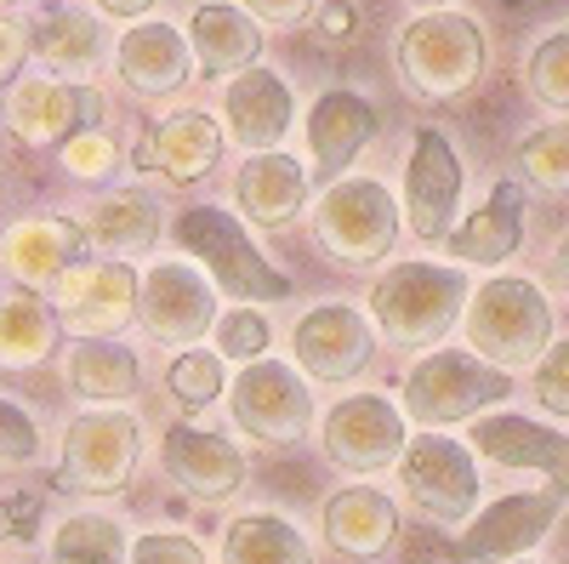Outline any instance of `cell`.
<instances>
[{"mask_svg":"<svg viewBox=\"0 0 569 564\" xmlns=\"http://www.w3.org/2000/svg\"><path fill=\"white\" fill-rule=\"evenodd\" d=\"M461 319H467V343H472L467 354H479L485 365L507 376L536 365L552 343V303L525 274H496L479 291H467Z\"/></svg>","mask_w":569,"mask_h":564,"instance_id":"obj_1","label":"cell"},{"mask_svg":"<svg viewBox=\"0 0 569 564\" xmlns=\"http://www.w3.org/2000/svg\"><path fill=\"white\" fill-rule=\"evenodd\" d=\"M171 234H177V246L194 251V263L217 279V291L233 297L240 308L291 297V274L262 257V246L251 240L246 222L233 211H222V206H182Z\"/></svg>","mask_w":569,"mask_h":564,"instance_id":"obj_2","label":"cell"},{"mask_svg":"<svg viewBox=\"0 0 569 564\" xmlns=\"http://www.w3.org/2000/svg\"><path fill=\"white\" fill-rule=\"evenodd\" d=\"M467 308V274L439 263H393L370 286V319L393 348L445 343Z\"/></svg>","mask_w":569,"mask_h":564,"instance_id":"obj_3","label":"cell"},{"mask_svg":"<svg viewBox=\"0 0 569 564\" xmlns=\"http://www.w3.org/2000/svg\"><path fill=\"white\" fill-rule=\"evenodd\" d=\"M485 58H490V46H485L479 18H467L456 7L421 12L399 34V75L427 103H450L461 91H472L485 75Z\"/></svg>","mask_w":569,"mask_h":564,"instance_id":"obj_4","label":"cell"},{"mask_svg":"<svg viewBox=\"0 0 569 564\" xmlns=\"http://www.w3.org/2000/svg\"><path fill=\"white\" fill-rule=\"evenodd\" d=\"M313 234L330 263L376 268L393 257L399 240V200L376 177H337L313 200Z\"/></svg>","mask_w":569,"mask_h":564,"instance_id":"obj_5","label":"cell"},{"mask_svg":"<svg viewBox=\"0 0 569 564\" xmlns=\"http://www.w3.org/2000/svg\"><path fill=\"white\" fill-rule=\"evenodd\" d=\"M501 399H512V376L461 348H433L405 370V416L421 422V428L472 422Z\"/></svg>","mask_w":569,"mask_h":564,"instance_id":"obj_6","label":"cell"},{"mask_svg":"<svg viewBox=\"0 0 569 564\" xmlns=\"http://www.w3.org/2000/svg\"><path fill=\"white\" fill-rule=\"evenodd\" d=\"M142 456V428L131 410H86L69 422L63 434V462H58V485L74 496H114L131 485Z\"/></svg>","mask_w":569,"mask_h":564,"instance_id":"obj_7","label":"cell"},{"mask_svg":"<svg viewBox=\"0 0 569 564\" xmlns=\"http://www.w3.org/2000/svg\"><path fill=\"white\" fill-rule=\"evenodd\" d=\"M228 416L233 428L262 439V445H291L313 428V388L297 365L284 359H251L228 383Z\"/></svg>","mask_w":569,"mask_h":564,"instance_id":"obj_8","label":"cell"},{"mask_svg":"<svg viewBox=\"0 0 569 564\" xmlns=\"http://www.w3.org/2000/svg\"><path fill=\"white\" fill-rule=\"evenodd\" d=\"M399 485L410 496V507H421L427 520L439 525H461L479 507V456H472L461 439L445 434H416L399 451Z\"/></svg>","mask_w":569,"mask_h":564,"instance_id":"obj_9","label":"cell"},{"mask_svg":"<svg viewBox=\"0 0 569 564\" xmlns=\"http://www.w3.org/2000/svg\"><path fill=\"white\" fill-rule=\"evenodd\" d=\"M461 182H467V166H461L456 144H450L439 126H421L410 137V160H405V206H399V222H410L416 240L439 246L445 234L456 228Z\"/></svg>","mask_w":569,"mask_h":564,"instance_id":"obj_10","label":"cell"},{"mask_svg":"<svg viewBox=\"0 0 569 564\" xmlns=\"http://www.w3.org/2000/svg\"><path fill=\"white\" fill-rule=\"evenodd\" d=\"M137 319L166 348H194L217 325V286L194 263H154L137 274Z\"/></svg>","mask_w":569,"mask_h":564,"instance_id":"obj_11","label":"cell"},{"mask_svg":"<svg viewBox=\"0 0 569 564\" xmlns=\"http://www.w3.org/2000/svg\"><path fill=\"white\" fill-rule=\"evenodd\" d=\"M52 308L58 325H69L74 337H114L137 319V268L131 263H74L69 274H58L52 286Z\"/></svg>","mask_w":569,"mask_h":564,"instance_id":"obj_12","label":"cell"},{"mask_svg":"<svg viewBox=\"0 0 569 564\" xmlns=\"http://www.w3.org/2000/svg\"><path fill=\"white\" fill-rule=\"evenodd\" d=\"M563 502H569L563 485L501 496V502H490L479 520H472V525L456 536L450 553H456L461 564H507V558H525L536 542H547V531L558 525Z\"/></svg>","mask_w":569,"mask_h":564,"instance_id":"obj_13","label":"cell"},{"mask_svg":"<svg viewBox=\"0 0 569 564\" xmlns=\"http://www.w3.org/2000/svg\"><path fill=\"white\" fill-rule=\"evenodd\" d=\"M405 416L382 399V394H353V399H337L319 422V445L325 456L348 467V474H376V467L399 462L405 451Z\"/></svg>","mask_w":569,"mask_h":564,"instance_id":"obj_14","label":"cell"},{"mask_svg":"<svg viewBox=\"0 0 569 564\" xmlns=\"http://www.w3.org/2000/svg\"><path fill=\"white\" fill-rule=\"evenodd\" d=\"M291 354L297 370H308L313 383H353L376 354V325L348 303H319L297 319Z\"/></svg>","mask_w":569,"mask_h":564,"instance_id":"obj_15","label":"cell"},{"mask_svg":"<svg viewBox=\"0 0 569 564\" xmlns=\"http://www.w3.org/2000/svg\"><path fill=\"white\" fill-rule=\"evenodd\" d=\"M103 98L91 86L74 80H18L12 86V103H7V126L12 137H23L29 149H52L63 137H74L80 126H103Z\"/></svg>","mask_w":569,"mask_h":564,"instance_id":"obj_16","label":"cell"},{"mask_svg":"<svg viewBox=\"0 0 569 564\" xmlns=\"http://www.w3.org/2000/svg\"><path fill=\"white\" fill-rule=\"evenodd\" d=\"M160 462L166 474L194 496V502H228L233 491L246 485V456L228 434H211V428H194V422H177L166 428V445H160Z\"/></svg>","mask_w":569,"mask_h":564,"instance_id":"obj_17","label":"cell"},{"mask_svg":"<svg viewBox=\"0 0 569 564\" xmlns=\"http://www.w3.org/2000/svg\"><path fill=\"white\" fill-rule=\"evenodd\" d=\"M222 115H228V137L251 155L279 149L297 126V91L284 86L273 69H240L222 91Z\"/></svg>","mask_w":569,"mask_h":564,"instance_id":"obj_18","label":"cell"},{"mask_svg":"<svg viewBox=\"0 0 569 564\" xmlns=\"http://www.w3.org/2000/svg\"><path fill=\"white\" fill-rule=\"evenodd\" d=\"M114 69L137 98H171L194 75V52L177 23H137L114 40Z\"/></svg>","mask_w":569,"mask_h":564,"instance_id":"obj_19","label":"cell"},{"mask_svg":"<svg viewBox=\"0 0 569 564\" xmlns=\"http://www.w3.org/2000/svg\"><path fill=\"white\" fill-rule=\"evenodd\" d=\"M472 456H490L501 467H541L552 485L569 491V434L558 428H541L530 416H472V434H467Z\"/></svg>","mask_w":569,"mask_h":564,"instance_id":"obj_20","label":"cell"},{"mask_svg":"<svg viewBox=\"0 0 569 564\" xmlns=\"http://www.w3.org/2000/svg\"><path fill=\"white\" fill-rule=\"evenodd\" d=\"M29 52L52 69V80H86L98 75L103 58H109V29L91 18V12H74V7H40L29 18Z\"/></svg>","mask_w":569,"mask_h":564,"instance_id":"obj_21","label":"cell"},{"mask_svg":"<svg viewBox=\"0 0 569 564\" xmlns=\"http://www.w3.org/2000/svg\"><path fill=\"white\" fill-rule=\"evenodd\" d=\"M439 246H445L461 268H496V263H507L518 246H525V182L501 177V182L490 188V200L472 211L461 228H450Z\"/></svg>","mask_w":569,"mask_h":564,"instance_id":"obj_22","label":"cell"},{"mask_svg":"<svg viewBox=\"0 0 569 564\" xmlns=\"http://www.w3.org/2000/svg\"><path fill=\"white\" fill-rule=\"evenodd\" d=\"M217 160H222V126L211 115H200V109L160 120L154 137H142V144L131 149V166L137 171H160L166 182H194Z\"/></svg>","mask_w":569,"mask_h":564,"instance_id":"obj_23","label":"cell"},{"mask_svg":"<svg viewBox=\"0 0 569 564\" xmlns=\"http://www.w3.org/2000/svg\"><path fill=\"white\" fill-rule=\"evenodd\" d=\"M86 234L74 217H29L18 228H7L0 240V263H7L29 291H46L58 274H69L74 263H86Z\"/></svg>","mask_w":569,"mask_h":564,"instance_id":"obj_24","label":"cell"},{"mask_svg":"<svg viewBox=\"0 0 569 564\" xmlns=\"http://www.w3.org/2000/svg\"><path fill=\"white\" fill-rule=\"evenodd\" d=\"M376 126H382V115H376L359 91H325V98H313V109H308V149L319 160V177L337 182L359 160V149L376 137Z\"/></svg>","mask_w":569,"mask_h":564,"instance_id":"obj_25","label":"cell"},{"mask_svg":"<svg viewBox=\"0 0 569 564\" xmlns=\"http://www.w3.org/2000/svg\"><path fill=\"white\" fill-rule=\"evenodd\" d=\"M233 200H240V217L257 228H284L297 222L308 206V171L302 160H291L284 149L251 155L240 166V182H233Z\"/></svg>","mask_w":569,"mask_h":564,"instance_id":"obj_26","label":"cell"},{"mask_svg":"<svg viewBox=\"0 0 569 564\" xmlns=\"http://www.w3.org/2000/svg\"><path fill=\"white\" fill-rule=\"evenodd\" d=\"M399 536V507L376 485H348L325 496V542L348 558H376Z\"/></svg>","mask_w":569,"mask_h":564,"instance_id":"obj_27","label":"cell"},{"mask_svg":"<svg viewBox=\"0 0 569 564\" xmlns=\"http://www.w3.org/2000/svg\"><path fill=\"white\" fill-rule=\"evenodd\" d=\"M182 40H188V52H194L200 75H240L262 52V29L240 7H228V0H206V7L188 12Z\"/></svg>","mask_w":569,"mask_h":564,"instance_id":"obj_28","label":"cell"},{"mask_svg":"<svg viewBox=\"0 0 569 564\" xmlns=\"http://www.w3.org/2000/svg\"><path fill=\"white\" fill-rule=\"evenodd\" d=\"M63 370H69V388L91 405H126L142 394V365L114 337H80Z\"/></svg>","mask_w":569,"mask_h":564,"instance_id":"obj_29","label":"cell"},{"mask_svg":"<svg viewBox=\"0 0 569 564\" xmlns=\"http://www.w3.org/2000/svg\"><path fill=\"white\" fill-rule=\"evenodd\" d=\"M80 234L91 251H114V257L149 251L160 240V206L149 195H137V188H120V195H103L98 206H86Z\"/></svg>","mask_w":569,"mask_h":564,"instance_id":"obj_30","label":"cell"},{"mask_svg":"<svg viewBox=\"0 0 569 564\" xmlns=\"http://www.w3.org/2000/svg\"><path fill=\"white\" fill-rule=\"evenodd\" d=\"M222 564H313L302 531L279 513H240L222 531Z\"/></svg>","mask_w":569,"mask_h":564,"instance_id":"obj_31","label":"cell"},{"mask_svg":"<svg viewBox=\"0 0 569 564\" xmlns=\"http://www.w3.org/2000/svg\"><path fill=\"white\" fill-rule=\"evenodd\" d=\"M58 314L46 308V297L34 291H12L7 303H0V365L7 370H29L40 365L46 354L58 348Z\"/></svg>","mask_w":569,"mask_h":564,"instance_id":"obj_32","label":"cell"},{"mask_svg":"<svg viewBox=\"0 0 569 564\" xmlns=\"http://www.w3.org/2000/svg\"><path fill=\"white\" fill-rule=\"evenodd\" d=\"M126 525L103 520V513H74L52 536V564H126Z\"/></svg>","mask_w":569,"mask_h":564,"instance_id":"obj_33","label":"cell"},{"mask_svg":"<svg viewBox=\"0 0 569 564\" xmlns=\"http://www.w3.org/2000/svg\"><path fill=\"white\" fill-rule=\"evenodd\" d=\"M518 177L547 188V195H569V120H552L541 131H530L518 144Z\"/></svg>","mask_w":569,"mask_h":564,"instance_id":"obj_34","label":"cell"},{"mask_svg":"<svg viewBox=\"0 0 569 564\" xmlns=\"http://www.w3.org/2000/svg\"><path fill=\"white\" fill-rule=\"evenodd\" d=\"M166 388H171V399H177L182 410H206V405L222 399L228 370H222V359L206 354V348H182V354L171 359V370H166Z\"/></svg>","mask_w":569,"mask_h":564,"instance_id":"obj_35","label":"cell"},{"mask_svg":"<svg viewBox=\"0 0 569 564\" xmlns=\"http://www.w3.org/2000/svg\"><path fill=\"white\" fill-rule=\"evenodd\" d=\"M525 86H530V98L547 103V109H569V29L547 34L530 63H525Z\"/></svg>","mask_w":569,"mask_h":564,"instance_id":"obj_36","label":"cell"},{"mask_svg":"<svg viewBox=\"0 0 569 564\" xmlns=\"http://www.w3.org/2000/svg\"><path fill=\"white\" fill-rule=\"evenodd\" d=\"M211 332H217V359H233V365L262 359V354H268V343H273L268 319H262L257 308H228V314H217Z\"/></svg>","mask_w":569,"mask_h":564,"instance_id":"obj_37","label":"cell"},{"mask_svg":"<svg viewBox=\"0 0 569 564\" xmlns=\"http://www.w3.org/2000/svg\"><path fill=\"white\" fill-rule=\"evenodd\" d=\"M58 149H63L69 177H86V182H98V177H109L120 166V144H114L103 126H80L74 137H63Z\"/></svg>","mask_w":569,"mask_h":564,"instance_id":"obj_38","label":"cell"},{"mask_svg":"<svg viewBox=\"0 0 569 564\" xmlns=\"http://www.w3.org/2000/svg\"><path fill=\"white\" fill-rule=\"evenodd\" d=\"M530 388H536V405H541L547 416L569 422V337H563V343H547V354L536 359Z\"/></svg>","mask_w":569,"mask_h":564,"instance_id":"obj_39","label":"cell"},{"mask_svg":"<svg viewBox=\"0 0 569 564\" xmlns=\"http://www.w3.org/2000/svg\"><path fill=\"white\" fill-rule=\"evenodd\" d=\"M40 456V428L34 416L12 399H0V474H12V467H29Z\"/></svg>","mask_w":569,"mask_h":564,"instance_id":"obj_40","label":"cell"},{"mask_svg":"<svg viewBox=\"0 0 569 564\" xmlns=\"http://www.w3.org/2000/svg\"><path fill=\"white\" fill-rule=\"evenodd\" d=\"M126 564H206V553H200L194 536H171V531H160V536L131 542Z\"/></svg>","mask_w":569,"mask_h":564,"instance_id":"obj_41","label":"cell"},{"mask_svg":"<svg viewBox=\"0 0 569 564\" xmlns=\"http://www.w3.org/2000/svg\"><path fill=\"white\" fill-rule=\"evenodd\" d=\"M313 7H319V0H240V12H246L251 23H279V29L308 23Z\"/></svg>","mask_w":569,"mask_h":564,"instance_id":"obj_42","label":"cell"},{"mask_svg":"<svg viewBox=\"0 0 569 564\" xmlns=\"http://www.w3.org/2000/svg\"><path fill=\"white\" fill-rule=\"evenodd\" d=\"M34 525H40V502L34 496H0V536L34 542Z\"/></svg>","mask_w":569,"mask_h":564,"instance_id":"obj_43","label":"cell"},{"mask_svg":"<svg viewBox=\"0 0 569 564\" xmlns=\"http://www.w3.org/2000/svg\"><path fill=\"white\" fill-rule=\"evenodd\" d=\"M319 34L330 46H348L359 34V7L353 0H330V7H319Z\"/></svg>","mask_w":569,"mask_h":564,"instance_id":"obj_44","label":"cell"},{"mask_svg":"<svg viewBox=\"0 0 569 564\" xmlns=\"http://www.w3.org/2000/svg\"><path fill=\"white\" fill-rule=\"evenodd\" d=\"M23 58H29V34H23V23H7V18H0V86H7V80L23 69Z\"/></svg>","mask_w":569,"mask_h":564,"instance_id":"obj_45","label":"cell"},{"mask_svg":"<svg viewBox=\"0 0 569 564\" xmlns=\"http://www.w3.org/2000/svg\"><path fill=\"white\" fill-rule=\"evenodd\" d=\"M103 18H149L154 12V0H91Z\"/></svg>","mask_w":569,"mask_h":564,"instance_id":"obj_46","label":"cell"},{"mask_svg":"<svg viewBox=\"0 0 569 564\" xmlns=\"http://www.w3.org/2000/svg\"><path fill=\"white\" fill-rule=\"evenodd\" d=\"M552 279H558V291L569 297V234H563L558 251H552Z\"/></svg>","mask_w":569,"mask_h":564,"instance_id":"obj_47","label":"cell"},{"mask_svg":"<svg viewBox=\"0 0 569 564\" xmlns=\"http://www.w3.org/2000/svg\"><path fill=\"white\" fill-rule=\"evenodd\" d=\"M416 7H445V0H416Z\"/></svg>","mask_w":569,"mask_h":564,"instance_id":"obj_48","label":"cell"},{"mask_svg":"<svg viewBox=\"0 0 569 564\" xmlns=\"http://www.w3.org/2000/svg\"><path fill=\"white\" fill-rule=\"evenodd\" d=\"M507 564H536V558H507Z\"/></svg>","mask_w":569,"mask_h":564,"instance_id":"obj_49","label":"cell"},{"mask_svg":"<svg viewBox=\"0 0 569 564\" xmlns=\"http://www.w3.org/2000/svg\"><path fill=\"white\" fill-rule=\"evenodd\" d=\"M7 7H12V0H0V12H7Z\"/></svg>","mask_w":569,"mask_h":564,"instance_id":"obj_50","label":"cell"}]
</instances>
